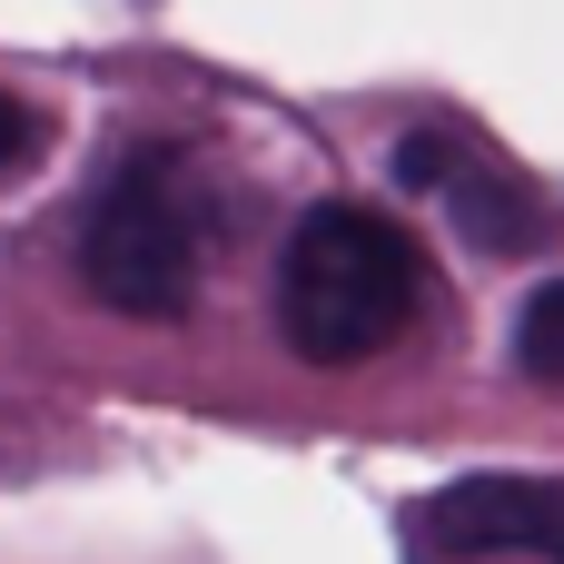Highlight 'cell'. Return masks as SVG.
<instances>
[{"label":"cell","instance_id":"6da1fadb","mask_svg":"<svg viewBox=\"0 0 564 564\" xmlns=\"http://www.w3.org/2000/svg\"><path fill=\"white\" fill-rule=\"evenodd\" d=\"M426 307V248L367 198H317L278 248V337L307 367L387 357Z\"/></svg>","mask_w":564,"mask_h":564},{"label":"cell","instance_id":"7a4b0ae2","mask_svg":"<svg viewBox=\"0 0 564 564\" xmlns=\"http://www.w3.org/2000/svg\"><path fill=\"white\" fill-rule=\"evenodd\" d=\"M79 278L99 307L119 317H188L198 297V198H188V159L169 139H139L79 228Z\"/></svg>","mask_w":564,"mask_h":564},{"label":"cell","instance_id":"3957f363","mask_svg":"<svg viewBox=\"0 0 564 564\" xmlns=\"http://www.w3.org/2000/svg\"><path fill=\"white\" fill-rule=\"evenodd\" d=\"M416 564H564V476H456L406 506Z\"/></svg>","mask_w":564,"mask_h":564},{"label":"cell","instance_id":"277c9868","mask_svg":"<svg viewBox=\"0 0 564 564\" xmlns=\"http://www.w3.org/2000/svg\"><path fill=\"white\" fill-rule=\"evenodd\" d=\"M436 198L456 208V228L476 238V248H496V258H535L545 238H555V208H545V188L525 178V169H506V159H466V149H446V169H436Z\"/></svg>","mask_w":564,"mask_h":564},{"label":"cell","instance_id":"5b68a950","mask_svg":"<svg viewBox=\"0 0 564 564\" xmlns=\"http://www.w3.org/2000/svg\"><path fill=\"white\" fill-rule=\"evenodd\" d=\"M516 367L564 397V278H545V288L516 307Z\"/></svg>","mask_w":564,"mask_h":564},{"label":"cell","instance_id":"8992f818","mask_svg":"<svg viewBox=\"0 0 564 564\" xmlns=\"http://www.w3.org/2000/svg\"><path fill=\"white\" fill-rule=\"evenodd\" d=\"M20 159H30V109L0 89V169H20Z\"/></svg>","mask_w":564,"mask_h":564}]
</instances>
